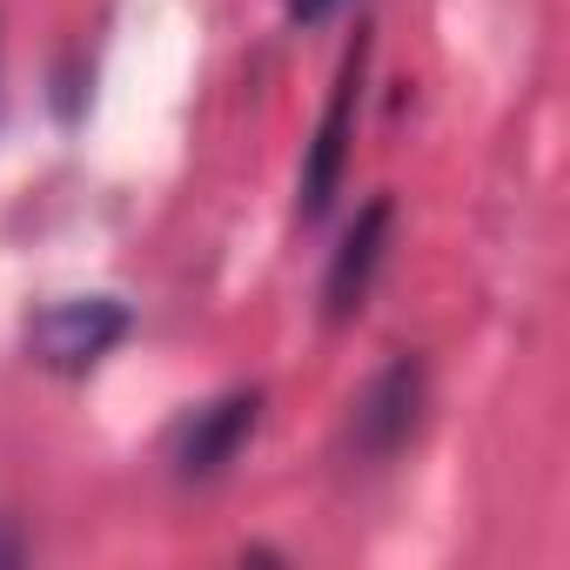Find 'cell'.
Wrapping results in <instances>:
<instances>
[{
	"label": "cell",
	"mask_w": 570,
	"mask_h": 570,
	"mask_svg": "<svg viewBox=\"0 0 570 570\" xmlns=\"http://www.w3.org/2000/svg\"><path fill=\"white\" fill-rule=\"evenodd\" d=\"M255 423H262V390H228L222 403H208V410H195V416L181 423V436H175V470H181L188 483L222 476V470L235 463V450L255 436Z\"/></svg>",
	"instance_id": "3957f363"
},
{
	"label": "cell",
	"mask_w": 570,
	"mask_h": 570,
	"mask_svg": "<svg viewBox=\"0 0 570 570\" xmlns=\"http://www.w3.org/2000/svg\"><path fill=\"white\" fill-rule=\"evenodd\" d=\"M416 410H423V363L396 356L356 403V450L363 456H390L410 430H416Z\"/></svg>",
	"instance_id": "5b68a950"
},
{
	"label": "cell",
	"mask_w": 570,
	"mask_h": 570,
	"mask_svg": "<svg viewBox=\"0 0 570 570\" xmlns=\"http://www.w3.org/2000/svg\"><path fill=\"white\" fill-rule=\"evenodd\" d=\"M390 215H396V202L390 195H376L356 222H350V235H343V248H336V262H330V282H323V303H330V323H350L356 309H363V296H370V275H376V262H383V242H390Z\"/></svg>",
	"instance_id": "277c9868"
},
{
	"label": "cell",
	"mask_w": 570,
	"mask_h": 570,
	"mask_svg": "<svg viewBox=\"0 0 570 570\" xmlns=\"http://www.w3.org/2000/svg\"><path fill=\"white\" fill-rule=\"evenodd\" d=\"M336 8H343V0H289V21H296V28H316V21H330Z\"/></svg>",
	"instance_id": "8992f818"
},
{
	"label": "cell",
	"mask_w": 570,
	"mask_h": 570,
	"mask_svg": "<svg viewBox=\"0 0 570 570\" xmlns=\"http://www.w3.org/2000/svg\"><path fill=\"white\" fill-rule=\"evenodd\" d=\"M128 336V309L115 296H75V303H55L28 323V350L41 370H61V376H81L95 370L115 343Z\"/></svg>",
	"instance_id": "6da1fadb"
},
{
	"label": "cell",
	"mask_w": 570,
	"mask_h": 570,
	"mask_svg": "<svg viewBox=\"0 0 570 570\" xmlns=\"http://www.w3.org/2000/svg\"><path fill=\"white\" fill-rule=\"evenodd\" d=\"M363 68H370V35H356L343 75H336V95H330V115L316 128V148L303 161V222H323L336 188H343V168H350V135H356V101H363Z\"/></svg>",
	"instance_id": "7a4b0ae2"
}]
</instances>
